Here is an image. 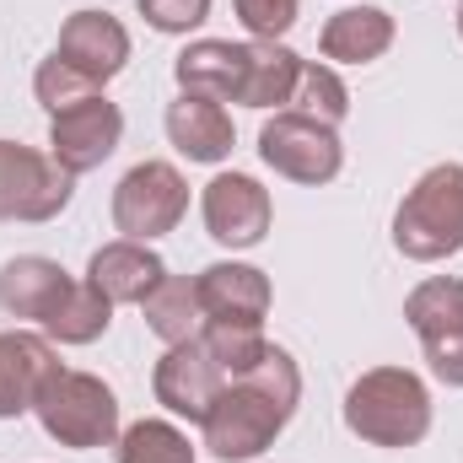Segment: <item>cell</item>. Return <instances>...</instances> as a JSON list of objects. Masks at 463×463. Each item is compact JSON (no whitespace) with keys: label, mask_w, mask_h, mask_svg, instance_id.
Masks as SVG:
<instances>
[{"label":"cell","mask_w":463,"mask_h":463,"mask_svg":"<svg viewBox=\"0 0 463 463\" xmlns=\"http://www.w3.org/2000/svg\"><path fill=\"white\" fill-rule=\"evenodd\" d=\"M200 216H205V232L222 248H259L269 237L275 205H269V189L259 178H248V173H216L200 189Z\"/></svg>","instance_id":"30bf717a"},{"label":"cell","mask_w":463,"mask_h":463,"mask_svg":"<svg viewBox=\"0 0 463 463\" xmlns=\"http://www.w3.org/2000/svg\"><path fill=\"white\" fill-rule=\"evenodd\" d=\"M118 463H194V442L173 420H135L118 431Z\"/></svg>","instance_id":"603a6c76"},{"label":"cell","mask_w":463,"mask_h":463,"mask_svg":"<svg viewBox=\"0 0 463 463\" xmlns=\"http://www.w3.org/2000/svg\"><path fill=\"white\" fill-rule=\"evenodd\" d=\"M345 431L366 448H420L431 437V388L410 366H372L345 388Z\"/></svg>","instance_id":"7a4b0ae2"},{"label":"cell","mask_w":463,"mask_h":463,"mask_svg":"<svg viewBox=\"0 0 463 463\" xmlns=\"http://www.w3.org/2000/svg\"><path fill=\"white\" fill-rule=\"evenodd\" d=\"M297 404H302V372H297L291 350L269 345V355H264L253 372L232 377L227 388H222V399L211 404V415L200 420L205 453L216 463L259 458V453L275 448V437L291 426Z\"/></svg>","instance_id":"6da1fadb"},{"label":"cell","mask_w":463,"mask_h":463,"mask_svg":"<svg viewBox=\"0 0 463 463\" xmlns=\"http://www.w3.org/2000/svg\"><path fill=\"white\" fill-rule=\"evenodd\" d=\"M242 71H248V43H232V38H194L173 60L178 92L216 98V103H237L242 98Z\"/></svg>","instance_id":"e0dca14e"},{"label":"cell","mask_w":463,"mask_h":463,"mask_svg":"<svg viewBox=\"0 0 463 463\" xmlns=\"http://www.w3.org/2000/svg\"><path fill=\"white\" fill-rule=\"evenodd\" d=\"M393 248L415 264H442L463 248V162H437L393 211Z\"/></svg>","instance_id":"277c9868"},{"label":"cell","mask_w":463,"mask_h":463,"mask_svg":"<svg viewBox=\"0 0 463 463\" xmlns=\"http://www.w3.org/2000/svg\"><path fill=\"white\" fill-rule=\"evenodd\" d=\"M71 291V275L60 259H43V253H22L0 269V307L11 318H27V324H43L60 297Z\"/></svg>","instance_id":"d6986e66"},{"label":"cell","mask_w":463,"mask_h":463,"mask_svg":"<svg viewBox=\"0 0 463 463\" xmlns=\"http://www.w3.org/2000/svg\"><path fill=\"white\" fill-rule=\"evenodd\" d=\"M140 313H146V329H151L162 345H184V340H194L200 324H205L200 291H194V280H184V275H162V286L140 302Z\"/></svg>","instance_id":"7402d4cb"},{"label":"cell","mask_w":463,"mask_h":463,"mask_svg":"<svg viewBox=\"0 0 463 463\" xmlns=\"http://www.w3.org/2000/svg\"><path fill=\"white\" fill-rule=\"evenodd\" d=\"M259 156H264L269 173H280L286 184H307V189L335 184L340 167H345L340 129L297 114V109H280L275 118H264V129H259Z\"/></svg>","instance_id":"5b68a950"},{"label":"cell","mask_w":463,"mask_h":463,"mask_svg":"<svg viewBox=\"0 0 463 463\" xmlns=\"http://www.w3.org/2000/svg\"><path fill=\"white\" fill-rule=\"evenodd\" d=\"M237 22L248 27V38H264V43H280L291 27H297V11L302 0H232Z\"/></svg>","instance_id":"4316f807"},{"label":"cell","mask_w":463,"mask_h":463,"mask_svg":"<svg viewBox=\"0 0 463 463\" xmlns=\"http://www.w3.org/2000/svg\"><path fill=\"white\" fill-rule=\"evenodd\" d=\"M135 11L146 16V27L173 33V38L211 22V0H135Z\"/></svg>","instance_id":"83f0119b"},{"label":"cell","mask_w":463,"mask_h":463,"mask_svg":"<svg viewBox=\"0 0 463 463\" xmlns=\"http://www.w3.org/2000/svg\"><path fill=\"white\" fill-rule=\"evenodd\" d=\"M302 54L286 49V43H264V38H248V71H242V109H291L297 98V81H302Z\"/></svg>","instance_id":"ffe728a7"},{"label":"cell","mask_w":463,"mask_h":463,"mask_svg":"<svg viewBox=\"0 0 463 463\" xmlns=\"http://www.w3.org/2000/svg\"><path fill=\"white\" fill-rule=\"evenodd\" d=\"M118 140H124V114H118V103H109L103 92L49 118V156H54L71 178L103 167L118 151Z\"/></svg>","instance_id":"8fae6325"},{"label":"cell","mask_w":463,"mask_h":463,"mask_svg":"<svg viewBox=\"0 0 463 463\" xmlns=\"http://www.w3.org/2000/svg\"><path fill=\"white\" fill-rule=\"evenodd\" d=\"M393 38H399V27H393V16L383 5H345V11H335L324 22L318 54L335 60V65H372V60H383L393 49Z\"/></svg>","instance_id":"ac0fdd59"},{"label":"cell","mask_w":463,"mask_h":463,"mask_svg":"<svg viewBox=\"0 0 463 463\" xmlns=\"http://www.w3.org/2000/svg\"><path fill=\"white\" fill-rule=\"evenodd\" d=\"M404 324L431 361V377L463 388V280L458 275H426L404 297Z\"/></svg>","instance_id":"ba28073f"},{"label":"cell","mask_w":463,"mask_h":463,"mask_svg":"<svg viewBox=\"0 0 463 463\" xmlns=\"http://www.w3.org/2000/svg\"><path fill=\"white\" fill-rule=\"evenodd\" d=\"M291 109L307 118H318V124H345L350 114V87L340 81V71L335 65H318V60H307L302 65V81H297V98H291Z\"/></svg>","instance_id":"d4e9b609"},{"label":"cell","mask_w":463,"mask_h":463,"mask_svg":"<svg viewBox=\"0 0 463 463\" xmlns=\"http://www.w3.org/2000/svg\"><path fill=\"white\" fill-rule=\"evenodd\" d=\"M222 388H227V372L211 361V350L200 345V335L184 340V345H167L162 361H156V372H151L156 404H162L167 415L189 420V426H200V420L211 415V404L222 399Z\"/></svg>","instance_id":"9c48e42d"},{"label":"cell","mask_w":463,"mask_h":463,"mask_svg":"<svg viewBox=\"0 0 463 463\" xmlns=\"http://www.w3.org/2000/svg\"><path fill=\"white\" fill-rule=\"evenodd\" d=\"M189 216V184L173 162H135L114 184V227L129 242H156Z\"/></svg>","instance_id":"8992f818"},{"label":"cell","mask_w":463,"mask_h":463,"mask_svg":"<svg viewBox=\"0 0 463 463\" xmlns=\"http://www.w3.org/2000/svg\"><path fill=\"white\" fill-rule=\"evenodd\" d=\"M114 324V302L92 286V280H71V291L60 297V307L43 318V335L54 345H92L103 340Z\"/></svg>","instance_id":"44dd1931"},{"label":"cell","mask_w":463,"mask_h":463,"mask_svg":"<svg viewBox=\"0 0 463 463\" xmlns=\"http://www.w3.org/2000/svg\"><path fill=\"white\" fill-rule=\"evenodd\" d=\"M38 426L49 442L60 448H76V453H92V448H114L118 442V393L92 377V372H76V366H54L49 383L38 388V404H33Z\"/></svg>","instance_id":"3957f363"},{"label":"cell","mask_w":463,"mask_h":463,"mask_svg":"<svg viewBox=\"0 0 463 463\" xmlns=\"http://www.w3.org/2000/svg\"><path fill=\"white\" fill-rule=\"evenodd\" d=\"M162 124H167L173 151L189 156V162H205V167L227 162L232 146H237V129H232L227 103H216V98L178 92V103H167V118H162Z\"/></svg>","instance_id":"2e32d148"},{"label":"cell","mask_w":463,"mask_h":463,"mask_svg":"<svg viewBox=\"0 0 463 463\" xmlns=\"http://www.w3.org/2000/svg\"><path fill=\"white\" fill-rule=\"evenodd\" d=\"M71 194H76V178L49 151L0 140V222L43 227L71 205Z\"/></svg>","instance_id":"52a82bcc"},{"label":"cell","mask_w":463,"mask_h":463,"mask_svg":"<svg viewBox=\"0 0 463 463\" xmlns=\"http://www.w3.org/2000/svg\"><path fill=\"white\" fill-rule=\"evenodd\" d=\"M33 98L43 103V114H65V109H76V103H87V98H98V87L87 81V76H76L60 54H49L38 71H33Z\"/></svg>","instance_id":"484cf974"},{"label":"cell","mask_w":463,"mask_h":463,"mask_svg":"<svg viewBox=\"0 0 463 463\" xmlns=\"http://www.w3.org/2000/svg\"><path fill=\"white\" fill-rule=\"evenodd\" d=\"M200 345L211 350V361L232 377L253 372L264 355H269V340H264V324H200Z\"/></svg>","instance_id":"cb8c5ba5"},{"label":"cell","mask_w":463,"mask_h":463,"mask_svg":"<svg viewBox=\"0 0 463 463\" xmlns=\"http://www.w3.org/2000/svg\"><path fill=\"white\" fill-rule=\"evenodd\" d=\"M162 275H167L162 253H156L151 242H129V237L103 242V248L87 259V280H92L114 307H140V302L162 286Z\"/></svg>","instance_id":"5bb4252c"},{"label":"cell","mask_w":463,"mask_h":463,"mask_svg":"<svg viewBox=\"0 0 463 463\" xmlns=\"http://www.w3.org/2000/svg\"><path fill=\"white\" fill-rule=\"evenodd\" d=\"M54 54L76 76H87L92 87H103V81H114L118 71L129 65V33H124V22L109 16V11H76V16H65Z\"/></svg>","instance_id":"4fadbf2b"},{"label":"cell","mask_w":463,"mask_h":463,"mask_svg":"<svg viewBox=\"0 0 463 463\" xmlns=\"http://www.w3.org/2000/svg\"><path fill=\"white\" fill-rule=\"evenodd\" d=\"M60 366L49 335H27V329H5L0 335V420L33 415L38 388L49 383V372Z\"/></svg>","instance_id":"9a60e30c"},{"label":"cell","mask_w":463,"mask_h":463,"mask_svg":"<svg viewBox=\"0 0 463 463\" xmlns=\"http://www.w3.org/2000/svg\"><path fill=\"white\" fill-rule=\"evenodd\" d=\"M458 38H463V0H458Z\"/></svg>","instance_id":"f1b7e54d"},{"label":"cell","mask_w":463,"mask_h":463,"mask_svg":"<svg viewBox=\"0 0 463 463\" xmlns=\"http://www.w3.org/2000/svg\"><path fill=\"white\" fill-rule=\"evenodd\" d=\"M194 291H200V313L205 324H264L269 318V275L259 264H237V259H222V264H205L194 275Z\"/></svg>","instance_id":"7c38bea8"}]
</instances>
